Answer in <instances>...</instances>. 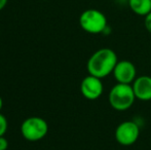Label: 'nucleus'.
I'll return each instance as SVG.
<instances>
[{
	"mask_svg": "<svg viewBox=\"0 0 151 150\" xmlns=\"http://www.w3.org/2000/svg\"><path fill=\"white\" fill-rule=\"evenodd\" d=\"M117 62V55L113 50L107 47L100 48L90 57L86 63V69L90 75L103 79L112 74Z\"/></svg>",
	"mask_w": 151,
	"mask_h": 150,
	"instance_id": "nucleus-1",
	"label": "nucleus"
},
{
	"mask_svg": "<svg viewBox=\"0 0 151 150\" xmlns=\"http://www.w3.org/2000/svg\"><path fill=\"white\" fill-rule=\"evenodd\" d=\"M136 99L132 84L124 83H116L108 96L110 106L116 111L129 110L134 105Z\"/></svg>",
	"mask_w": 151,
	"mask_h": 150,
	"instance_id": "nucleus-2",
	"label": "nucleus"
},
{
	"mask_svg": "<svg viewBox=\"0 0 151 150\" xmlns=\"http://www.w3.org/2000/svg\"><path fill=\"white\" fill-rule=\"evenodd\" d=\"M79 25L83 31L90 34H100L107 29V18L102 11L95 8L86 9L80 14Z\"/></svg>",
	"mask_w": 151,
	"mask_h": 150,
	"instance_id": "nucleus-3",
	"label": "nucleus"
},
{
	"mask_svg": "<svg viewBox=\"0 0 151 150\" xmlns=\"http://www.w3.org/2000/svg\"><path fill=\"white\" fill-rule=\"evenodd\" d=\"M48 124L43 118L38 116L28 117L23 121L21 126V134L26 140L36 142L47 135Z\"/></svg>",
	"mask_w": 151,
	"mask_h": 150,
	"instance_id": "nucleus-4",
	"label": "nucleus"
},
{
	"mask_svg": "<svg viewBox=\"0 0 151 150\" xmlns=\"http://www.w3.org/2000/svg\"><path fill=\"white\" fill-rule=\"evenodd\" d=\"M115 139L122 146L134 145L140 136V126L133 120H127L117 126L115 130Z\"/></svg>",
	"mask_w": 151,
	"mask_h": 150,
	"instance_id": "nucleus-5",
	"label": "nucleus"
},
{
	"mask_svg": "<svg viewBox=\"0 0 151 150\" xmlns=\"http://www.w3.org/2000/svg\"><path fill=\"white\" fill-rule=\"evenodd\" d=\"M112 75L117 83L132 84L137 78V69L131 61L121 60L117 62Z\"/></svg>",
	"mask_w": 151,
	"mask_h": 150,
	"instance_id": "nucleus-6",
	"label": "nucleus"
},
{
	"mask_svg": "<svg viewBox=\"0 0 151 150\" xmlns=\"http://www.w3.org/2000/svg\"><path fill=\"white\" fill-rule=\"evenodd\" d=\"M80 92H81L82 96L88 100L93 101L99 99L104 92L102 79L88 74L82 79L81 83H80Z\"/></svg>",
	"mask_w": 151,
	"mask_h": 150,
	"instance_id": "nucleus-7",
	"label": "nucleus"
},
{
	"mask_svg": "<svg viewBox=\"0 0 151 150\" xmlns=\"http://www.w3.org/2000/svg\"><path fill=\"white\" fill-rule=\"evenodd\" d=\"M135 96L138 100H151V77L148 75L138 76L132 83Z\"/></svg>",
	"mask_w": 151,
	"mask_h": 150,
	"instance_id": "nucleus-8",
	"label": "nucleus"
},
{
	"mask_svg": "<svg viewBox=\"0 0 151 150\" xmlns=\"http://www.w3.org/2000/svg\"><path fill=\"white\" fill-rule=\"evenodd\" d=\"M129 6L134 14L145 17L151 11V0H129Z\"/></svg>",
	"mask_w": 151,
	"mask_h": 150,
	"instance_id": "nucleus-9",
	"label": "nucleus"
},
{
	"mask_svg": "<svg viewBox=\"0 0 151 150\" xmlns=\"http://www.w3.org/2000/svg\"><path fill=\"white\" fill-rule=\"evenodd\" d=\"M7 119H6V117L3 114L0 113V137L5 135L6 131H7Z\"/></svg>",
	"mask_w": 151,
	"mask_h": 150,
	"instance_id": "nucleus-10",
	"label": "nucleus"
},
{
	"mask_svg": "<svg viewBox=\"0 0 151 150\" xmlns=\"http://www.w3.org/2000/svg\"><path fill=\"white\" fill-rule=\"evenodd\" d=\"M144 25H145L146 30L151 34V11L147 16H145V20H144Z\"/></svg>",
	"mask_w": 151,
	"mask_h": 150,
	"instance_id": "nucleus-11",
	"label": "nucleus"
},
{
	"mask_svg": "<svg viewBox=\"0 0 151 150\" xmlns=\"http://www.w3.org/2000/svg\"><path fill=\"white\" fill-rule=\"evenodd\" d=\"M8 147V141L4 136L0 137V150H6Z\"/></svg>",
	"mask_w": 151,
	"mask_h": 150,
	"instance_id": "nucleus-12",
	"label": "nucleus"
},
{
	"mask_svg": "<svg viewBox=\"0 0 151 150\" xmlns=\"http://www.w3.org/2000/svg\"><path fill=\"white\" fill-rule=\"evenodd\" d=\"M7 2H8V0H0V11H1L2 9H4V7L6 6Z\"/></svg>",
	"mask_w": 151,
	"mask_h": 150,
	"instance_id": "nucleus-13",
	"label": "nucleus"
},
{
	"mask_svg": "<svg viewBox=\"0 0 151 150\" xmlns=\"http://www.w3.org/2000/svg\"><path fill=\"white\" fill-rule=\"evenodd\" d=\"M2 107H3V101H2V98L0 97V111H1Z\"/></svg>",
	"mask_w": 151,
	"mask_h": 150,
	"instance_id": "nucleus-14",
	"label": "nucleus"
},
{
	"mask_svg": "<svg viewBox=\"0 0 151 150\" xmlns=\"http://www.w3.org/2000/svg\"><path fill=\"white\" fill-rule=\"evenodd\" d=\"M150 64H151V52H150Z\"/></svg>",
	"mask_w": 151,
	"mask_h": 150,
	"instance_id": "nucleus-15",
	"label": "nucleus"
},
{
	"mask_svg": "<svg viewBox=\"0 0 151 150\" xmlns=\"http://www.w3.org/2000/svg\"><path fill=\"white\" fill-rule=\"evenodd\" d=\"M41 1H46V0H41Z\"/></svg>",
	"mask_w": 151,
	"mask_h": 150,
	"instance_id": "nucleus-16",
	"label": "nucleus"
}]
</instances>
